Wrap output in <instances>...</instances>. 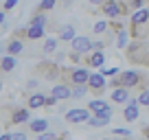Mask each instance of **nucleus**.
Masks as SVG:
<instances>
[{"instance_id": "obj_3", "label": "nucleus", "mask_w": 149, "mask_h": 140, "mask_svg": "<svg viewBox=\"0 0 149 140\" xmlns=\"http://www.w3.org/2000/svg\"><path fill=\"white\" fill-rule=\"evenodd\" d=\"M101 13L105 15V18L116 20V18H121V15L125 13V2H121V0H105L101 5Z\"/></svg>"}, {"instance_id": "obj_24", "label": "nucleus", "mask_w": 149, "mask_h": 140, "mask_svg": "<svg viewBox=\"0 0 149 140\" xmlns=\"http://www.w3.org/2000/svg\"><path fill=\"white\" fill-rule=\"evenodd\" d=\"M127 37H130L127 31H125V28H121V31L116 33V48H121V51H123V48L127 46Z\"/></svg>"}, {"instance_id": "obj_23", "label": "nucleus", "mask_w": 149, "mask_h": 140, "mask_svg": "<svg viewBox=\"0 0 149 140\" xmlns=\"http://www.w3.org/2000/svg\"><path fill=\"white\" fill-rule=\"evenodd\" d=\"M107 28H110V22L107 20H99V22H94L92 33L94 35H103V33H107Z\"/></svg>"}, {"instance_id": "obj_31", "label": "nucleus", "mask_w": 149, "mask_h": 140, "mask_svg": "<svg viewBox=\"0 0 149 140\" xmlns=\"http://www.w3.org/2000/svg\"><path fill=\"white\" fill-rule=\"evenodd\" d=\"M55 136H57L55 131H48L46 129V131H42V134H37V138H40V140H51V138H55Z\"/></svg>"}, {"instance_id": "obj_15", "label": "nucleus", "mask_w": 149, "mask_h": 140, "mask_svg": "<svg viewBox=\"0 0 149 140\" xmlns=\"http://www.w3.org/2000/svg\"><path fill=\"white\" fill-rule=\"evenodd\" d=\"M18 66V59H15V55H2L0 57V72H11V70Z\"/></svg>"}, {"instance_id": "obj_21", "label": "nucleus", "mask_w": 149, "mask_h": 140, "mask_svg": "<svg viewBox=\"0 0 149 140\" xmlns=\"http://www.w3.org/2000/svg\"><path fill=\"white\" fill-rule=\"evenodd\" d=\"M46 11H40L37 9L35 13L31 15V20H29V24H37V26H46Z\"/></svg>"}, {"instance_id": "obj_38", "label": "nucleus", "mask_w": 149, "mask_h": 140, "mask_svg": "<svg viewBox=\"0 0 149 140\" xmlns=\"http://www.w3.org/2000/svg\"><path fill=\"white\" fill-rule=\"evenodd\" d=\"M103 2H105V0H90V5H92V7H101Z\"/></svg>"}, {"instance_id": "obj_30", "label": "nucleus", "mask_w": 149, "mask_h": 140, "mask_svg": "<svg viewBox=\"0 0 149 140\" xmlns=\"http://www.w3.org/2000/svg\"><path fill=\"white\" fill-rule=\"evenodd\" d=\"M57 103H59V98H57L55 94H51V96H46V110H48V107H55Z\"/></svg>"}, {"instance_id": "obj_12", "label": "nucleus", "mask_w": 149, "mask_h": 140, "mask_svg": "<svg viewBox=\"0 0 149 140\" xmlns=\"http://www.w3.org/2000/svg\"><path fill=\"white\" fill-rule=\"evenodd\" d=\"M26 107L29 110H42V107H46V94H42V92L31 94V96L26 98Z\"/></svg>"}, {"instance_id": "obj_18", "label": "nucleus", "mask_w": 149, "mask_h": 140, "mask_svg": "<svg viewBox=\"0 0 149 140\" xmlns=\"http://www.w3.org/2000/svg\"><path fill=\"white\" fill-rule=\"evenodd\" d=\"M24 51V42L20 37H9V44H7V53L9 55H20Z\"/></svg>"}, {"instance_id": "obj_10", "label": "nucleus", "mask_w": 149, "mask_h": 140, "mask_svg": "<svg viewBox=\"0 0 149 140\" xmlns=\"http://www.w3.org/2000/svg\"><path fill=\"white\" fill-rule=\"evenodd\" d=\"M110 98H112V103H118V105H121V103H127L130 101V88H125V85H114Z\"/></svg>"}, {"instance_id": "obj_35", "label": "nucleus", "mask_w": 149, "mask_h": 140, "mask_svg": "<svg viewBox=\"0 0 149 140\" xmlns=\"http://www.w3.org/2000/svg\"><path fill=\"white\" fill-rule=\"evenodd\" d=\"M7 44H9V37L0 40V55H7Z\"/></svg>"}, {"instance_id": "obj_8", "label": "nucleus", "mask_w": 149, "mask_h": 140, "mask_svg": "<svg viewBox=\"0 0 149 140\" xmlns=\"http://www.w3.org/2000/svg\"><path fill=\"white\" fill-rule=\"evenodd\" d=\"M24 37L29 42H37V40L46 37V26H37V24H26L24 28Z\"/></svg>"}, {"instance_id": "obj_32", "label": "nucleus", "mask_w": 149, "mask_h": 140, "mask_svg": "<svg viewBox=\"0 0 149 140\" xmlns=\"http://www.w3.org/2000/svg\"><path fill=\"white\" fill-rule=\"evenodd\" d=\"M18 2L20 0H5V2H2V9L9 11V9H13V7H18Z\"/></svg>"}, {"instance_id": "obj_40", "label": "nucleus", "mask_w": 149, "mask_h": 140, "mask_svg": "<svg viewBox=\"0 0 149 140\" xmlns=\"http://www.w3.org/2000/svg\"><path fill=\"white\" fill-rule=\"evenodd\" d=\"M143 134H145V138H149V127H147V129L143 131Z\"/></svg>"}, {"instance_id": "obj_37", "label": "nucleus", "mask_w": 149, "mask_h": 140, "mask_svg": "<svg viewBox=\"0 0 149 140\" xmlns=\"http://www.w3.org/2000/svg\"><path fill=\"white\" fill-rule=\"evenodd\" d=\"M37 85H40V81L37 79H29V83H26V88L31 90V88H37Z\"/></svg>"}, {"instance_id": "obj_16", "label": "nucleus", "mask_w": 149, "mask_h": 140, "mask_svg": "<svg viewBox=\"0 0 149 140\" xmlns=\"http://www.w3.org/2000/svg\"><path fill=\"white\" fill-rule=\"evenodd\" d=\"M26 125H29V129H31V134H42V131L48 129V121L46 118H35V121H29Z\"/></svg>"}, {"instance_id": "obj_36", "label": "nucleus", "mask_w": 149, "mask_h": 140, "mask_svg": "<svg viewBox=\"0 0 149 140\" xmlns=\"http://www.w3.org/2000/svg\"><path fill=\"white\" fill-rule=\"evenodd\" d=\"M55 55H57V57H55V64H61V61L66 59V53H61V51H59V53H55Z\"/></svg>"}, {"instance_id": "obj_29", "label": "nucleus", "mask_w": 149, "mask_h": 140, "mask_svg": "<svg viewBox=\"0 0 149 140\" xmlns=\"http://www.w3.org/2000/svg\"><path fill=\"white\" fill-rule=\"evenodd\" d=\"M99 70H101L105 77H116L118 75V68H99Z\"/></svg>"}, {"instance_id": "obj_19", "label": "nucleus", "mask_w": 149, "mask_h": 140, "mask_svg": "<svg viewBox=\"0 0 149 140\" xmlns=\"http://www.w3.org/2000/svg\"><path fill=\"white\" fill-rule=\"evenodd\" d=\"M57 40L59 37H46L42 44V55H55L57 53Z\"/></svg>"}, {"instance_id": "obj_39", "label": "nucleus", "mask_w": 149, "mask_h": 140, "mask_svg": "<svg viewBox=\"0 0 149 140\" xmlns=\"http://www.w3.org/2000/svg\"><path fill=\"white\" fill-rule=\"evenodd\" d=\"M5 20H7V18H5V9H2V11H0V26L5 24Z\"/></svg>"}, {"instance_id": "obj_6", "label": "nucleus", "mask_w": 149, "mask_h": 140, "mask_svg": "<svg viewBox=\"0 0 149 140\" xmlns=\"http://www.w3.org/2000/svg\"><path fill=\"white\" fill-rule=\"evenodd\" d=\"M70 51H77L81 55H88L92 53V40L88 35H74L72 42H70Z\"/></svg>"}, {"instance_id": "obj_7", "label": "nucleus", "mask_w": 149, "mask_h": 140, "mask_svg": "<svg viewBox=\"0 0 149 140\" xmlns=\"http://www.w3.org/2000/svg\"><path fill=\"white\" fill-rule=\"evenodd\" d=\"M88 88H90V92L101 94L103 90H105V75H103V72H92L90 79H88Z\"/></svg>"}, {"instance_id": "obj_27", "label": "nucleus", "mask_w": 149, "mask_h": 140, "mask_svg": "<svg viewBox=\"0 0 149 140\" xmlns=\"http://www.w3.org/2000/svg\"><path fill=\"white\" fill-rule=\"evenodd\" d=\"M112 136H121V138H130V136H134V134H132L130 129H123V127H121V129H112Z\"/></svg>"}, {"instance_id": "obj_28", "label": "nucleus", "mask_w": 149, "mask_h": 140, "mask_svg": "<svg viewBox=\"0 0 149 140\" xmlns=\"http://www.w3.org/2000/svg\"><path fill=\"white\" fill-rule=\"evenodd\" d=\"M29 136L24 131H9V140H26Z\"/></svg>"}, {"instance_id": "obj_1", "label": "nucleus", "mask_w": 149, "mask_h": 140, "mask_svg": "<svg viewBox=\"0 0 149 140\" xmlns=\"http://www.w3.org/2000/svg\"><path fill=\"white\" fill-rule=\"evenodd\" d=\"M112 85H125V88H136L138 85L140 90L147 88V85H143V72H138V70H125V72H121L118 77H114L112 79Z\"/></svg>"}, {"instance_id": "obj_4", "label": "nucleus", "mask_w": 149, "mask_h": 140, "mask_svg": "<svg viewBox=\"0 0 149 140\" xmlns=\"http://www.w3.org/2000/svg\"><path fill=\"white\" fill-rule=\"evenodd\" d=\"M90 118V107H72L64 114V121L70 125H84Z\"/></svg>"}, {"instance_id": "obj_20", "label": "nucleus", "mask_w": 149, "mask_h": 140, "mask_svg": "<svg viewBox=\"0 0 149 140\" xmlns=\"http://www.w3.org/2000/svg\"><path fill=\"white\" fill-rule=\"evenodd\" d=\"M88 107H90V112H92V114H101L103 110L110 107V103L103 101V98H92V101L88 103Z\"/></svg>"}, {"instance_id": "obj_41", "label": "nucleus", "mask_w": 149, "mask_h": 140, "mask_svg": "<svg viewBox=\"0 0 149 140\" xmlns=\"http://www.w3.org/2000/svg\"><path fill=\"white\" fill-rule=\"evenodd\" d=\"M0 90H2V81H0Z\"/></svg>"}, {"instance_id": "obj_14", "label": "nucleus", "mask_w": 149, "mask_h": 140, "mask_svg": "<svg viewBox=\"0 0 149 140\" xmlns=\"http://www.w3.org/2000/svg\"><path fill=\"white\" fill-rule=\"evenodd\" d=\"M132 26H145L149 22V9H136L132 13Z\"/></svg>"}, {"instance_id": "obj_11", "label": "nucleus", "mask_w": 149, "mask_h": 140, "mask_svg": "<svg viewBox=\"0 0 149 140\" xmlns=\"http://www.w3.org/2000/svg\"><path fill=\"white\" fill-rule=\"evenodd\" d=\"M103 64H105V55H103V51L88 53V57H86V66H88V68H103Z\"/></svg>"}, {"instance_id": "obj_9", "label": "nucleus", "mask_w": 149, "mask_h": 140, "mask_svg": "<svg viewBox=\"0 0 149 140\" xmlns=\"http://www.w3.org/2000/svg\"><path fill=\"white\" fill-rule=\"evenodd\" d=\"M51 94H55L59 101H68V98H72V85L66 81V83H55L51 90Z\"/></svg>"}, {"instance_id": "obj_33", "label": "nucleus", "mask_w": 149, "mask_h": 140, "mask_svg": "<svg viewBox=\"0 0 149 140\" xmlns=\"http://www.w3.org/2000/svg\"><path fill=\"white\" fill-rule=\"evenodd\" d=\"M103 48H105V42H103V40H94L92 42V51H103Z\"/></svg>"}, {"instance_id": "obj_34", "label": "nucleus", "mask_w": 149, "mask_h": 140, "mask_svg": "<svg viewBox=\"0 0 149 140\" xmlns=\"http://www.w3.org/2000/svg\"><path fill=\"white\" fill-rule=\"evenodd\" d=\"M143 2H145V0H130V2H127V5H130L132 7V9H143Z\"/></svg>"}, {"instance_id": "obj_22", "label": "nucleus", "mask_w": 149, "mask_h": 140, "mask_svg": "<svg viewBox=\"0 0 149 140\" xmlns=\"http://www.w3.org/2000/svg\"><path fill=\"white\" fill-rule=\"evenodd\" d=\"M90 92L88 83H81V85H72V98L74 101H81V98L86 96V94Z\"/></svg>"}, {"instance_id": "obj_25", "label": "nucleus", "mask_w": 149, "mask_h": 140, "mask_svg": "<svg viewBox=\"0 0 149 140\" xmlns=\"http://www.w3.org/2000/svg\"><path fill=\"white\" fill-rule=\"evenodd\" d=\"M55 5H57V0H40L37 9L40 11H51V9H55Z\"/></svg>"}, {"instance_id": "obj_2", "label": "nucleus", "mask_w": 149, "mask_h": 140, "mask_svg": "<svg viewBox=\"0 0 149 140\" xmlns=\"http://www.w3.org/2000/svg\"><path fill=\"white\" fill-rule=\"evenodd\" d=\"M90 72L88 70V66H79V68H64V79L68 81L70 85H81V83H88V79H90Z\"/></svg>"}, {"instance_id": "obj_5", "label": "nucleus", "mask_w": 149, "mask_h": 140, "mask_svg": "<svg viewBox=\"0 0 149 140\" xmlns=\"http://www.w3.org/2000/svg\"><path fill=\"white\" fill-rule=\"evenodd\" d=\"M140 116V103H138V96H130V101L125 103V110H123V118L127 123H134L138 121Z\"/></svg>"}, {"instance_id": "obj_26", "label": "nucleus", "mask_w": 149, "mask_h": 140, "mask_svg": "<svg viewBox=\"0 0 149 140\" xmlns=\"http://www.w3.org/2000/svg\"><path fill=\"white\" fill-rule=\"evenodd\" d=\"M138 103H140V105H145V107H149V88H143V90H140Z\"/></svg>"}, {"instance_id": "obj_13", "label": "nucleus", "mask_w": 149, "mask_h": 140, "mask_svg": "<svg viewBox=\"0 0 149 140\" xmlns=\"http://www.w3.org/2000/svg\"><path fill=\"white\" fill-rule=\"evenodd\" d=\"M31 121V112H29V107H18L13 110V114H11V123L13 125H24V123Z\"/></svg>"}, {"instance_id": "obj_17", "label": "nucleus", "mask_w": 149, "mask_h": 140, "mask_svg": "<svg viewBox=\"0 0 149 140\" xmlns=\"http://www.w3.org/2000/svg\"><path fill=\"white\" fill-rule=\"evenodd\" d=\"M74 35H77V28H74V24H66V26L59 28V35H57V37H59L61 42H72Z\"/></svg>"}]
</instances>
